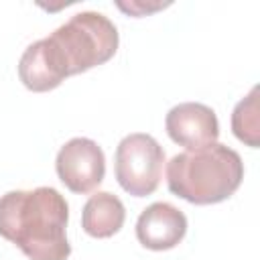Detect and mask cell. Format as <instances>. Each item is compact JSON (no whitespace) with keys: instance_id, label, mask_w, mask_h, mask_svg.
Returning <instances> with one entry per match:
<instances>
[{"instance_id":"3","label":"cell","mask_w":260,"mask_h":260,"mask_svg":"<svg viewBox=\"0 0 260 260\" xmlns=\"http://www.w3.org/2000/svg\"><path fill=\"white\" fill-rule=\"evenodd\" d=\"M242 156L221 142L179 152L167 162L169 191L195 205L230 199L242 185Z\"/></svg>"},{"instance_id":"7","label":"cell","mask_w":260,"mask_h":260,"mask_svg":"<svg viewBox=\"0 0 260 260\" xmlns=\"http://www.w3.org/2000/svg\"><path fill=\"white\" fill-rule=\"evenodd\" d=\"M185 234H187L185 213L167 201L150 203L146 209H142L136 221L138 242L154 252L175 248L185 238Z\"/></svg>"},{"instance_id":"8","label":"cell","mask_w":260,"mask_h":260,"mask_svg":"<svg viewBox=\"0 0 260 260\" xmlns=\"http://www.w3.org/2000/svg\"><path fill=\"white\" fill-rule=\"evenodd\" d=\"M126 209L124 203L110 191L93 193L81 211V228L91 238H110L124 225Z\"/></svg>"},{"instance_id":"1","label":"cell","mask_w":260,"mask_h":260,"mask_svg":"<svg viewBox=\"0 0 260 260\" xmlns=\"http://www.w3.org/2000/svg\"><path fill=\"white\" fill-rule=\"evenodd\" d=\"M116 51V24L102 12L83 10L24 49L18 77L30 91H51L67 77L110 61Z\"/></svg>"},{"instance_id":"10","label":"cell","mask_w":260,"mask_h":260,"mask_svg":"<svg viewBox=\"0 0 260 260\" xmlns=\"http://www.w3.org/2000/svg\"><path fill=\"white\" fill-rule=\"evenodd\" d=\"M116 6L130 14V16H146V14H152L156 10H162L167 6H171V2H152V0H130V2H124V0H118Z\"/></svg>"},{"instance_id":"4","label":"cell","mask_w":260,"mask_h":260,"mask_svg":"<svg viewBox=\"0 0 260 260\" xmlns=\"http://www.w3.org/2000/svg\"><path fill=\"white\" fill-rule=\"evenodd\" d=\"M162 167L165 150L150 134H128L116 146V181L126 193L134 197H146L156 191L162 179Z\"/></svg>"},{"instance_id":"6","label":"cell","mask_w":260,"mask_h":260,"mask_svg":"<svg viewBox=\"0 0 260 260\" xmlns=\"http://www.w3.org/2000/svg\"><path fill=\"white\" fill-rule=\"evenodd\" d=\"M165 128L171 140L179 146H185L187 150L213 144L219 136L215 112L199 102H183L173 106L165 118Z\"/></svg>"},{"instance_id":"9","label":"cell","mask_w":260,"mask_h":260,"mask_svg":"<svg viewBox=\"0 0 260 260\" xmlns=\"http://www.w3.org/2000/svg\"><path fill=\"white\" fill-rule=\"evenodd\" d=\"M258 91L260 87L254 85L250 93L240 100L232 112V132L234 136L252 146L258 148L260 144V106H258Z\"/></svg>"},{"instance_id":"5","label":"cell","mask_w":260,"mask_h":260,"mask_svg":"<svg viewBox=\"0 0 260 260\" xmlns=\"http://www.w3.org/2000/svg\"><path fill=\"white\" fill-rule=\"evenodd\" d=\"M55 171L69 191L77 195L91 193L106 175L104 150L91 138H71L59 148L55 158Z\"/></svg>"},{"instance_id":"2","label":"cell","mask_w":260,"mask_h":260,"mask_svg":"<svg viewBox=\"0 0 260 260\" xmlns=\"http://www.w3.org/2000/svg\"><path fill=\"white\" fill-rule=\"evenodd\" d=\"M69 205L53 187L8 191L0 197V236L28 260H67Z\"/></svg>"}]
</instances>
